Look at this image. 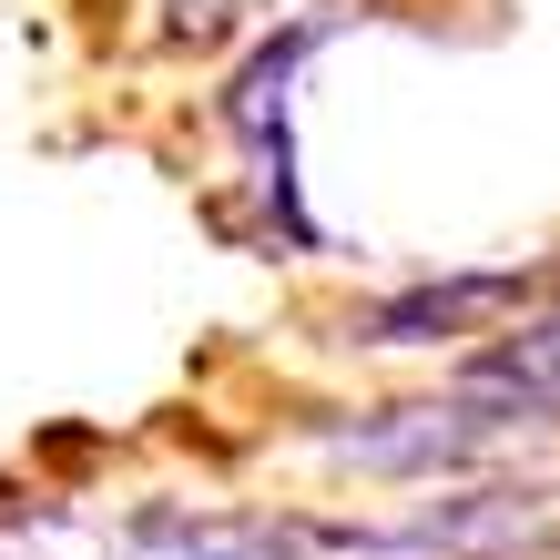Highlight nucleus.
Listing matches in <instances>:
<instances>
[{"label": "nucleus", "instance_id": "1", "mask_svg": "<svg viewBox=\"0 0 560 560\" xmlns=\"http://www.w3.org/2000/svg\"><path fill=\"white\" fill-rule=\"evenodd\" d=\"M368 21L357 0H306V11H276V21H255L235 61H224V82H214V133L235 143V184H245V205H255V245H276L295 255V266H316V255H337V235L316 224L306 205V153H295V103H306V72H316V51H337L347 31Z\"/></svg>", "mask_w": 560, "mask_h": 560}, {"label": "nucleus", "instance_id": "2", "mask_svg": "<svg viewBox=\"0 0 560 560\" xmlns=\"http://www.w3.org/2000/svg\"><path fill=\"white\" fill-rule=\"evenodd\" d=\"M550 428L500 398V387H469V377H439L418 398H368V408H316L285 428V458H306L326 479H368V489H439V479H469V469H500V458L540 448Z\"/></svg>", "mask_w": 560, "mask_h": 560}, {"label": "nucleus", "instance_id": "3", "mask_svg": "<svg viewBox=\"0 0 560 560\" xmlns=\"http://www.w3.org/2000/svg\"><path fill=\"white\" fill-rule=\"evenodd\" d=\"M306 560H560V469H469L418 500L357 510H285Z\"/></svg>", "mask_w": 560, "mask_h": 560}, {"label": "nucleus", "instance_id": "4", "mask_svg": "<svg viewBox=\"0 0 560 560\" xmlns=\"http://www.w3.org/2000/svg\"><path fill=\"white\" fill-rule=\"evenodd\" d=\"M550 266L560 255H489V266H448V276H408V285H377V295H347V306L316 326V347H337V357H458L510 306H530L550 285Z\"/></svg>", "mask_w": 560, "mask_h": 560}, {"label": "nucleus", "instance_id": "5", "mask_svg": "<svg viewBox=\"0 0 560 560\" xmlns=\"http://www.w3.org/2000/svg\"><path fill=\"white\" fill-rule=\"evenodd\" d=\"M448 377L500 387V398H520V408H530L550 439H560V266H550V285L530 295V306H510L479 347H458Z\"/></svg>", "mask_w": 560, "mask_h": 560}, {"label": "nucleus", "instance_id": "6", "mask_svg": "<svg viewBox=\"0 0 560 560\" xmlns=\"http://www.w3.org/2000/svg\"><path fill=\"white\" fill-rule=\"evenodd\" d=\"M255 21H276V0H153V51H224Z\"/></svg>", "mask_w": 560, "mask_h": 560}, {"label": "nucleus", "instance_id": "7", "mask_svg": "<svg viewBox=\"0 0 560 560\" xmlns=\"http://www.w3.org/2000/svg\"><path fill=\"white\" fill-rule=\"evenodd\" d=\"M133 560H153V550H133Z\"/></svg>", "mask_w": 560, "mask_h": 560}]
</instances>
